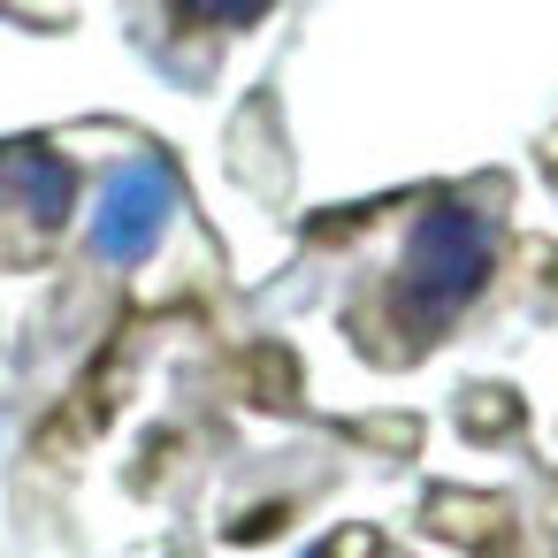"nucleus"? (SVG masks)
Listing matches in <instances>:
<instances>
[{"label":"nucleus","instance_id":"obj_1","mask_svg":"<svg viewBox=\"0 0 558 558\" xmlns=\"http://www.w3.org/2000/svg\"><path fill=\"white\" fill-rule=\"evenodd\" d=\"M497 268V222L466 199H436L421 207V222L405 230V253H398V306L421 322V329H444L451 314H466L482 299Z\"/></svg>","mask_w":558,"mask_h":558},{"label":"nucleus","instance_id":"obj_2","mask_svg":"<svg viewBox=\"0 0 558 558\" xmlns=\"http://www.w3.org/2000/svg\"><path fill=\"white\" fill-rule=\"evenodd\" d=\"M169 222H177V177H169V161L138 154V161H123V169L100 184L93 253H100L108 268H138V260L169 238Z\"/></svg>","mask_w":558,"mask_h":558},{"label":"nucleus","instance_id":"obj_3","mask_svg":"<svg viewBox=\"0 0 558 558\" xmlns=\"http://www.w3.org/2000/svg\"><path fill=\"white\" fill-rule=\"evenodd\" d=\"M9 169H16V199H24V215H32L39 230H54V222L70 215V199H77L70 161H62V154H47V146H16V154H9Z\"/></svg>","mask_w":558,"mask_h":558},{"label":"nucleus","instance_id":"obj_4","mask_svg":"<svg viewBox=\"0 0 558 558\" xmlns=\"http://www.w3.org/2000/svg\"><path fill=\"white\" fill-rule=\"evenodd\" d=\"M177 9L192 16V24H215V32H245V24H260L276 0H177Z\"/></svg>","mask_w":558,"mask_h":558}]
</instances>
